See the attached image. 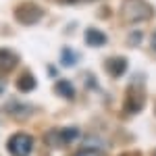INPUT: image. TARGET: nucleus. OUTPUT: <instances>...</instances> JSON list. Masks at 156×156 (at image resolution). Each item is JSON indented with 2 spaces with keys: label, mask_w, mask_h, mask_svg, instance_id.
I'll return each mask as SVG.
<instances>
[{
  "label": "nucleus",
  "mask_w": 156,
  "mask_h": 156,
  "mask_svg": "<svg viewBox=\"0 0 156 156\" xmlns=\"http://www.w3.org/2000/svg\"><path fill=\"white\" fill-rule=\"evenodd\" d=\"M121 17L127 23H140V21H146L152 17V6L146 0H123Z\"/></svg>",
  "instance_id": "f257e3e1"
},
{
  "label": "nucleus",
  "mask_w": 156,
  "mask_h": 156,
  "mask_svg": "<svg viewBox=\"0 0 156 156\" xmlns=\"http://www.w3.org/2000/svg\"><path fill=\"white\" fill-rule=\"evenodd\" d=\"M9 152L12 156H29L34 150V140L27 135V133H15L11 140H9Z\"/></svg>",
  "instance_id": "f03ea898"
},
{
  "label": "nucleus",
  "mask_w": 156,
  "mask_h": 156,
  "mask_svg": "<svg viewBox=\"0 0 156 156\" xmlns=\"http://www.w3.org/2000/svg\"><path fill=\"white\" fill-rule=\"evenodd\" d=\"M77 135H79V131L75 129V127H67V129H60V131H50L48 135H46V140H48V144H52L54 148H62V146H67L69 142H73V140H77Z\"/></svg>",
  "instance_id": "7ed1b4c3"
},
{
  "label": "nucleus",
  "mask_w": 156,
  "mask_h": 156,
  "mask_svg": "<svg viewBox=\"0 0 156 156\" xmlns=\"http://www.w3.org/2000/svg\"><path fill=\"white\" fill-rule=\"evenodd\" d=\"M42 19V9L36 4H21L17 9V21L25 25H34Z\"/></svg>",
  "instance_id": "20e7f679"
},
{
  "label": "nucleus",
  "mask_w": 156,
  "mask_h": 156,
  "mask_svg": "<svg viewBox=\"0 0 156 156\" xmlns=\"http://www.w3.org/2000/svg\"><path fill=\"white\" fill-rule=\"evenodd\" d=\"M106 71L112 77H121L123 73L127 71V60L125 58H108L106 60Z\"/></svg>",
  "instance_id": "39448f33"
},
{
  "label": "nucleus",
  "mask_w": 156,
  "mask_h": 156,
  "mask_svg": "<svg viewBox=\"0 0 156 156\" xmlns=\"http://www.w3.org/2000/svg\"><path fill=\"white\" fill-rule=\"evenodd\" d=\"M85 42H87V46H104L106 44V36L100 31V29H94V27H90L87 31H85Z\"/></svg>",
  "instance_id": "423d86ee"
},
{
  "label": "nucleus",
  "mask_w": 156,
  "mask_h": 156,
  "mask_svg": "<svg viewBox=\"0 0 156 156\" xmlns=\"http://www.w3.org/2000/svg\"><path fill=\"white\" fill-rule=\"evenodd\" d=\"M17 65V56L12 54L11 50L6 48H0V71H11L12 67Z\"/></svg>",
  "instance_id": "0eeeda50"
},
{
  "label": "nucleus",
  "mask_w": 156,
  "mask_h": 156,
  "mask_svg": "<svg viewBox=\"0 0 156 156\" xmlns=\"http://www.w3.org/2000/svg\"><path fill=\"white\" fill-rule=\"evenodd\" d=\"M54 90L58 92L60 96H65V98H73V94H75V90H73L71 81H67V79H60V81H56Z\"/></svg>",
  "instance_id": "6e6552de"
},
{
  "label": "nucleus",
  "mask_w": 156,
  "mask_h": 156,
  "mask_svg": "<svg viewBox=\"0 0 156 156\" xmlns=\"http://www.w3.org/2000/svg\"><path fill=\"white\" fill-rule=\"evenodd\" d=\"M17 87H19L21 92H31V90L36 87V79H34L29 73H25L23 77H19V81H17Z\"/></svg>",
  "instance_id": "1a4fd4ad"
},
{
  "label": "nucleus",
  "mask_w": 156,
  "mask_h": 156,
  "mask_svg": "<svg viewBox=\"0 0 156 156\" xmlns=\"http://www.w3.org/2000/svg\"><path fill=\"white\" fill-rule=\"evenodd\" d=\"M60 60H62L65 67H73V65L77 62V54H75L71 48H62V52H60Z\"/></svg>",
  "instance_id": "9d476101"
},
{
  "label": "nucleus",
  "mask_w": 156,
  "mask_h": 156,
  "mask_svg": "<svg viewBox=\"0 0 156 156\" xmlns=\"http://www.w3.org/2000/svg\"><path fill=\"white\" fill-rule=\"evenodd\" d=\"M135 42H137V44L142 42V34H140V31H135V34H131V37H129V44H135Z\"/></svg>",
  "instance_id": "9b49d317"
},
{
  "label": "nucleus",
  "mask_w": 156,
  "mask_h": 156,
  "mask_svg": "<svg viewBox=\"0 0 156 156\" xmlns=\"http://www.w3.org/2000/svg\"><path fill=\"white\" fill-rule=\"evenodd\" d=\"M77 156H102L98 150H83V152H79Z\"/></svg>",
  "instance_id": "f8f14e48"
},
{
  "label": "nucleus",
  "mask_w": 156,
  "mask_h": 156,
  "mask_svg": "<svg viewBox=\"0 0 156 156\" xmlns=\"http://www.w3.org/2000/svg\"><path fill=\"white\" fill-rule=\"evenodd\" d=\"M152 48L156 50V31H154V36H152Z\"/></svg>",
  "instance_id": "ddd939ff"
},
{
  "label": "nucleus",
  "mask_w": 156,
  "mask_h": 156,
  "mask_svg": "<svg viewBox=\"0 0 156 156\" xmlns=\"http://www.w3.org/2000/svg\"><path fill=\"white\" fill-rule=\"evenodd\" d=\"M2 90H4V83H2V81H0V92H2Z\"/></svg>",
  "instance_id": "4468645a"
},
{
  "label": "nucleus",
  "mask_w": 156,
  "mask_h": 156,
  "mask_svg": "<svg viewBox=\"0 0 156 156\" xmlns=\"http://www.w3.org/2000/svg\"><path fill=\"white\" fill-rule=\"evenodd\" d=\"M65 2H77V0H65Z\"/></svg>",
  "instance_id": "2eb2a0df"
}]
</instances>
